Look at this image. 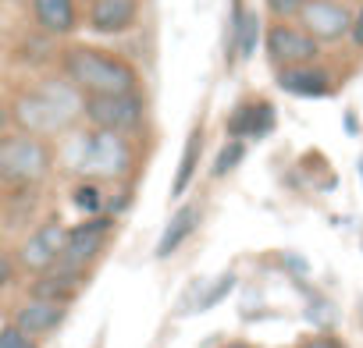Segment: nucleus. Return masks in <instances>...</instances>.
<instances>
[{
	"label": "nucleus",
	"instance_id": "20",
	"mask_svg": "<svg viewBox=\"0 0 363 348\" xmlns=\"http://www.w3.org/2000/svg\"><path fill=\"white\" fill-rule=\"evenodd\" d=\"M246 156V142H235V139H228L225 146H221V153H218V163H214V174L218 178H225L228 170H235L239 167V160Z\"/></svg>",
	"mask_w": 363,
	"mask_h": 348
},
{
	"label": "nucleus",
	"instance_id": "1",
	"mask_svg": "<svg viewBox=\"0 0 363 348\" xmlns=\"http://www.w3.org/2000/svg\"><path fill=\"white\" fill-rule=\"evenodd\" d=\"M82 117V93L68 79H43L33 89L18 93L11 107V121L26 135H54L72 128Z\"/></svg>",
	"mask_w": 363,
	"mask_h": 348
},
{
	"label": "nucleus",
	"instance_id": "28",
	"mask_svg": "<svg viewBox=\"0 0 363 348\" xmlns=\"http://www.w3.org/2000/svg\"><path fill=\"white\" fill-rule=\"evenodd\" d=\"M345 128H349V135H356V117L352 114H345Z\"/></svg>",
	"mask_w": 363,
	"mask_h": 348
},
{
	"label": "nucleus",
	"instance_id": "3",
	"mask_svg": "<svg viewBox=\"0 0 363 348\" xmlns=\"http://www.w3.org/2000/svg\"><path fill=\"white\" fill-rule=\"evenodd\" d=\"M65 160L82 178H125L135 167V149L114 132H82L65 146Z\"/></svg>",
	"mask_w": 363,
	"mask_h": 348
},
{
	"label": "nucleus",
	"instance_id": "14",
	"mask_svg": "<svg viewBox=\"0 0 363 348\" xmlns=\"http://www.w3.org/2000/svg\"><path fill=\"white\" fill-rule=\"evenodd\" d=\"M200 217H203V207H200V203H186V207H178V210L171 214V221H167V228H164V235H160V242H157L153 256H157V260H167L171 253H178V249H182V242H186V238L200 228Z\"/></svg>",
	"mask_w": 363,
	"mask_h": 348
},
{
	"label": "nucleus",
	"instance_id": "19",
	"mask_svg": "<svg viewBox=\"0 0 363 348\" xmlns=\"http://www.w3.org/2000/svg\"><path fill=\"white\" fill-rule=\"evenodd\" d=\"M235 281H239V277H235L232 270H228V274H221V277H218V281H214V284L207 288V295H200V302H196V309H200V313H207V309H214L218 302H225V298L232 295V288H235Z\"/></svg>",
	"mask_w": 363,
	"mask_h": 348
},
{
	"label": "nucleus",
	"instance_id": "17",
	"mask_svg": "<svg viewBox=\"0 0 363 348\" xmlns=\"http://www.w3.org/2000/svg\"><path fill=\"white\" fill-rule=\"evenodd\" d=\"M200 153H203V128H193L189 139H186V149H182V163L174 170V182H171V199H182L189 192L193 178H196V163H200Z\"/></svg>",
	"mask_w": 363,
	"mask_h": 348
},
{
	"label": "nucleus",
	"instance_id": "15",
	"mask_svg": "<svg viewBox=\"0 0 363 348\" xmlns=\"http://www.w3.org/2000/svg\"><path fill=\"white\" fill-rule=\"evenodd\" d=\"M278 89L292 93V96H328L331 93V71L317 68V64H303V68H281L278 71Z\"/></svg>",
	"mask_w": 363,
	"mask_h": 348
},
{
	"label": "nucleus",
	"instance_id": "27",
	"mask_svg": "<svg viewBox=\"0 0 363 348\" xmlns=\"http://www.w3.org/2000/svg\"><path fill=\"white\" fill-rule=\"evenodd\" d=\"M8 124H11V110H8V103L0 100V135L8 132Z\"/></svg>",
	"mask_w": 363,
	"mask_h": 348
},
{
	"label": "nucleus",
	"instance_id": "30",
	"mask_svg": "<svg viewBox=\"0 0 363 348\" xmlns=\"http://www.w3.org/2000/svg\"><path fill=\"white\" fill-rule=\"evenodd\" d=\"M93 348H104V341H96V344H93Z\"/></svg>",
	"mask_w": 363,
	"mask_h": 348
},
{
	"label": "nucleus",
	"instance_id": "7",
	"mask_svg": "<svg viewBox=\"0 0 363 348\" xmlns=\"http://www.w3.org/2000/svg\"><path fill=\"white\" fill-rule=\"evenodd\" d=\"M111 231H114V217H93V221H82V224L68 228V245H65V256H61L57 267H72V270L89 274V263L107 249Z\"/></svg>",
	"mask_w": 363,
	"mask_h": 348
},
{
	"label": "nucleus",
	"instance_id": "22",
	"mask_svg": "<svg viewBox=\"0 0 363 348\" xmlns=\"http://www.w3.org/2000/svg\"><path fill=\"white\" fill-rule=\"evenodd\" d=\"M0 348H40V344L26 337L15 323H8V327H0Z\"/></svg>",
	"mask_w": 363,
	"mask_h": 348
},
{
	"label": "nucleus",
	"instance_id": "29",
	"mask_svg": "<svg viewBox=\"0 0 363 348\" xmlns=\"http://www.w3.org/2000/svg\"><path fill=\"white\" fill-rule=\"evenodd\" d=\"M225 348H253V344H246V341H232V344H225Z\"/></svg>",
	"mask_w": 363,
	"mask_h": 348
},
{
	"label": "nucleus",
	"instance_id": "23",
	"mask_svg": "<svg viewBox=\"0 0 363 348\" xmlns=\"http://www.w3.org/2000/svg\"><path fill=\"white\" fill-rule=\"evenodd\" d=\"M303 4H306V0H267V11L274 18H299Z\"/></svg>",
	"mask_w": 363,
	"mask_h": 348
},
{
	"label": "nucleus",
	"instance_id": "10",
	"mask_svg": "<svg viewBox=\"0 0 363 348\" xmlns=\"http://www.w3.org/2000/svg\"><path fill=\"white\" fill-rule=\"evenodd\" d=\"M225 128H228V139H235V142H242L246 135L264 139V135L274 132V107L267 100H246L232 110Z\"/></svg>",
	"mask_w": 363,
	"mask_h": 348
},
{
	"label": "nucleus",
	"instance_id": "8",
	"mask_svg": "<svg viewBox=\"0 0 363 348\" xmlns=\"http://www.w3.org/2000/svg\"><path fill=\"white\" fill-rule=\"evenodd\" d=\"M299 29L317 43H338L352 29V15L338 0H306L299 11Z\"/></svg>",
	"mask_w": 363,
	"mask_h": 348
},
{
	"label": "nucleus",
	"instance_id": "9",
	"mask_svg": "<svg viewBox=\"0 0 363 348\" xmlns=\"http://www.w3.org/2000/svg\"><path fill=\"white\" fill-rule=\"evenodd\" d=\"M320 54V43L310 40L299 25H289V22H278L267 29V57L281 68H303V64H313Z\"/></svg>",
	"mask_w": 363,
	"mask_h": 348
},
{
	"label": "nucleus",
	"instance_id": "11",
	"mask_svg": "<svg viewBox=\"0 0 363 348\" xmlns=\"http://www.w3.org/2000/svg\"><path fill=\"white\" fill-rule=\"evenodd\" d=\"M68 316V306H54V302H43V298H29L15 309V327L26 334V337H47L54 334Z\"/></svg>",
	"mask_w": 363,
	"mask_h": 348
},
{
	"label": "nucleus",
	"instance_id": "5",
	"mask_svg": "<svg viewBox=\"0 0 363 348\" xmlns=\"http://www.w3.org/2000/svg\"><path fill=\"white\" fill-rule=\"evenodd\" d=\"M82 117L96 132H114L128 139L146 117V100L139 96V89L121 96H82Z\"/></svg>",
	"mask_w": 363,
	"mask_h": 348
},
{
	"label": "nucleus",
	"instance_id": "31",
	"mask_svg": "<svg viewBox=\"0 0 363 348\" xmlns=\"http://www.w3.org/2000/svg\"><path fill=\"white\" fill-rule=\"evenodd\" d=\"M359 174H363V160H359Z\"/></svg>",
	"mask_w": 363,
	"mask_h": 348
},
{
	"label": "nucleus",
	"instance_id": "21",
	"mask_svg": "<svg viewBox=\"0 0 363 348\" xmlns=\"http://www.w3.org/2000/svg\"><path fill=\"white\" fill-rule=\"evenodd\" d=\"M72 203H75L79 210H86V214H100V189L89 185V182H82V185L72 192Z\"/></svg>",
	"mask_w": 363,
	"mask_h": 348
},
{
	"label": "nucleus",
	"instance_id": "25",
	"mask_svg": "<svg viewBox=\"0 0 363 348\" xmlns=\"http://www.w3.org/2000/svg\"><path fill=\"white\" fill-rule=\"evenodd\" d=\"M11 274H15V260H11L4 249H0V288H4V284L11 281Z\"/></svg>",
	"mask_w": 363,
	"mask_h": 348
},
{
	"label": "nucleus",
	"instance_id": "2",
	"mask_svg": "<svg viewBox=\"0 0 363 348\" xmlns=\"http://www.w3.org/2000/svg\"><path fill=\"white\" fill-rule=\"evenodd\" d=\"M65 79L82 96H121L135 93V68L114 54L93 50V47H72L61 57Z\"/></svg>",
	"mask_w": 363,
	"mask_h": 348
},
{
	"label": "nucleus",
	"instance_id": "16",
	"mask_svg": "<svg viewBox=\"0 0 363 348\" xmlns=\"http://www.w3.org/2000/svg\"><path fill=\"white\" fill-rule=\"evenodd\" d=\"M33 15L40 29H47L50 36H68L79 25L75 0H33Z\"/></svg>",
	"mask_w": 363,
	"mask_h": 348
},
{
	"label": "nucleus",
	"instance_id": "6",
	"mask_svg": "<svg viewBox=\"0 0 363 348\" xmlns=\"http://www.w3.org/2000/svg\"><path fill=\"white\" fill-rule=\"evenodd\" d=\"M65 245H68V228L61 221H47L18 245V267H26L29 274L40 277V274H47L61 263Z\"/></svg>",
	"mask_w": 363,
	"mask_h": 348
},
{
	"label": "nucleus",
	"instance_id": "12",
	"mask_svg": "<svg viewBox=\"0 0 363 348\" xmlns=\"http://www.w3.org/2000/svg\"><path fill=\"white\" fill-rule=\"evenodd\" d=\"M86 270H72V267H54V270H47V274H40L36 281H33V298H43V302H54V306H68L75 295H79V288L86 284Z\"/></svg>",
	"mask_w": 363,
	"mask_h": 348
},
{
	"label": "nucleus",
	"instance_id": "24",
	"mask_svg": "<svg viewBox=\"0 0 363 348\" xmlns=\"http://www.w3.org/2000/svg\"><path fill=\"white\" fill-rule=\"evenodd\" d=\"M299 348H345L338 337H331V334H317V337H306Z\"/></svg>",
	"mask_w": 363,
	"mask_h": 348
},
{
	"label": "nucleus",
	"instance_id": "18",
	"mask_svg": "<svg viewBox=\"0 0 363 348\" xmlns=\"http://www.w3.org/2000/svg\"><path fill=\"white\" fill-rule=\"evenodd\" d=\"M260 15L257 11H246L242 15V25H239V33H235V40H232V61L235 57H242V61H250L253 54H257V43H260Z\"/></svg>",
	"mask_w": 363,
	"mask_h": 348
},
{
	"label": "nucleus",
	"instance_id": "13",
	"mask_svg": "<svg viewBox=\"0 0 363 348\" xmlns=\"http://www.w3.org/2000/svg\"><path fill=\"white\" fill-rule=\"evenodd\" d=\"M139 18V0H93L89 8V29L100 36L128 33Z\"/></svg>",
	"mask_w": 363,
	"mask_h": 348
},
{
	"label": "nucleus",
	"instance_id": "4",
	"mask_svg": "<svg viewBox=\"0 0 363 348\" xmlns=\"http://www.w3.org/2000/svg\"><path fill=\"white\" fill-rule=\"evenodd\" d=\"M54 167V149L40 135H0V182L4 185H40Z\"/></svg>",
	"mask_w": 363,
	"mask_h": 348
},
{
	"label": "nucleus",
	"instance_id": "26",
	"mask_svg": "<svg viewBox=\"0 0 363 348\" xmlns=\"http://www.w3.org/2000/svg\"><path fill=\"white\" fill-rule=\"evenodd\" d=\"M349 36H352V43H356V47H363V8L352 15V29H349Z\"/></svg>",
	"mask_w": 363,
	"mask_h": 348
}]
</instances>
